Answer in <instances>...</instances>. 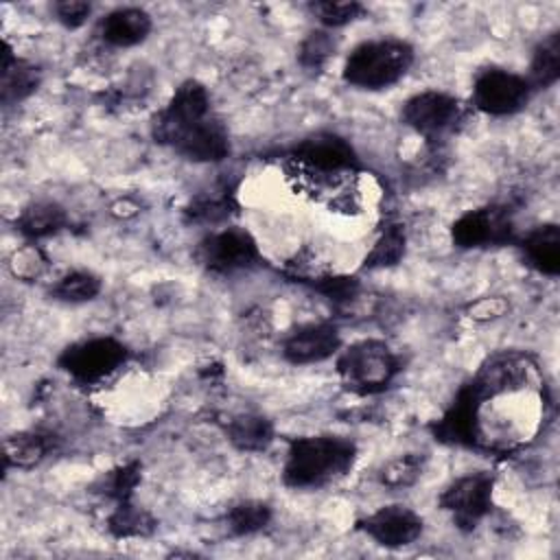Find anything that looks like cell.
Wrapping results in <instances>:
<instances>
[{
    "instance_id": "1",
    "label": "cell",
    "mask_w": 560,
    "mask_h": 560,
    "mask_svg": "<svg viewBox=\"0 0 560 560\" xmlns=\"http://www.w3.org/2000/svg\"><path fill=\"white\" fill-rule=\"evenodd\" d=\"M153 138L192 162H219L228 155L230 142L223 122L210 107L206 88L197 81L182 83L168 105L155 114Z\"/></svg>"
},
{
    "instance_id": "2",
    "label": "cell",
    "mask_w": 560,
    "mask_h": 560,
    "mask_svg": "<svg viewBox=\"0 0 560 560\" xmlns=\"http://www.w3.org/2000/svg\"><path fill=\"white\" fill-rule=\"evenodd\" d=\"M354 457L357 448L346 438H298L289 444L282 477L291 488H319L346 475L352 468Z\"/></svg>"
},
{
    "instance_id": "3",
    "label": "cell",
    "mask_w": 560,
    "mask_h": 560,
    "mask_svg": "<svg viewBox=\"0 0 560 560\" xmlns=\"http://www.w3.org/2000/svg\"><path fill=\"white\" fill-rule=\"evenodd\" d=\"M413 61V50L400 39L359 44L346 59V83L361 90H383L400 81Z\"/></svg>"
},
{
    "instance_id": "4",
    "label": "cell",
    "mask_w": 560,
    "mask_h": 560,
    "mask_svg": "<svg viewBox=\"0 0 560 560\" xmlns=\"http://www.w3.org/2000/svg\"><path fill=\"white\" fill-rule=\"evenodd\" d=\"M337 372L350 392L376 394L396 376L398 359L383 341L365 339L352 343L339 354Z\"/></svg>"
},
{
    "instance_id": "5",
    "label": "cell",
    "mask_w": 560,
    "mask_h": 560,
    "mask_svg": "<svg viewBox=\"0 0 560 560\" xmlns=\"http://www.w3.org/2000/svg\"><path fill=\"white\" fill-rule=\"evenodd\" d=\"M127 359V348L112 337H92L66 348L59 365L81 383H94L112 374Z\"/></svg>"
},
{
    "instance_id": "6",
    "label": "cell",
    "mask_w": 560,
    "mask_h": 560,
    "mask_svg": "<svg viewBox=\"0 0 560 560\" xmlns=\"http://www.w3.org/2000/svg\"><path fill=\"white\" fill-rule=\"evenodd\" d=\"M492 486L494 477L490 472L462 477L442 492L440 505L451 514L455 527L472 532L492 508Z\"/></svg>"
},
{
    "instance_id": "7",
    "label": "cell",
    "mask_w": 560,
    "mask_h": 560,
    "mask_svg": "<svg viewBox=\"0 0 560 560\" xmlns=\"http://www.w3.org/2000/svg\"><path fill=\"white\" fill-rule=\"evenodd\" d=\"M197 260L212 273H234L258 260V247L249 232L223 228L199 243Z\"/></svg>"
},
{
    "instance_id": "8",
    "label": "cell",
    "mask_w": 560,
    "mask_h": 560,
    "mask_svg": "<svg viewBox=\"0 0 560 560\" xmlns=\"http://www.w3.org/2000/svg\"><path fill=\"white\" fill-rule=\"evenodd\" d=\"M402 120L427 140H440L462 120V105L444 92H420L405 103Z\"/></svg>"
},
{
    "instance_id": "9",
    "label": "cell",
    "mask_w": 560,
    "mask_h": 560,
    "mask_svg": "<svg viewBox=\"0 0 560 560\" xmlns=\"http://www.w3.org/2000/svg\"><path fill=\"white\" fill-rule=\"evenodd\" d=\"M529 98V81L510 70L488 68L483 70L472 85V103L477 109L505 116L518 112Z\"/></svg>"
},
{
    "instance_id": "10",
    "label": "cell",
    "mask_w": 560,
    "mask_h": 560,
    "mask_svg": "<svg viewBox=\"0 0 560 560\" xmlns=\"http://www.w3.org/2000/svg\"><path fill=\"white\" fill-rule=\"evenodd\" d=\"M451 234L459 247L501 245L512 238V221L508 210L499 206H486L462 214L453 223Z\"/></svg>"
},
{
    "instance_id": "11",
    "label": "cell",
    "mask_w": 560,
    "mask_h": 560,
    "mask_svg": "<svg viewBox=\"0 0 560 560\" xmlns=\"http://www.w3.org/2000/svg\"><path fill=\"white\" fill-rule=\"evenodd\" d=\"M357 527L374 542L396 549L411 545L422 534V518L411 508L385 505L357 521Z\"/></svg>"
},
{
    "instance_id": "12",
    "label": "cell",
    "mask_w": 560,
    "mask_h": 560,
    "mask_svg": "<svg viewBox=\"0 0 560 560\" xmlns=\"http://www.w3.org/2000/svg\"><path fill=\"white\" fill-rule=\"evenodd\" d=\"M339 332L330 324H306L293 330L282 346L287 361L304 365L332 357L339 350Z\"/></svg>"
},
{
    "instance_id": "13",
    "label": "cell",
    "mask_w": 560,
    "mask_h": 560,
    "mask_svg": "<svg viewBox=\"0 0 560 560\" xmlns=\"http://www.w3.org/2000/svg\"><path fill=\"white\" fill-rule=\"evenodd\" d=\"M295 158L317 171H343L354 166L357 155L352 147L335 133H315L295 147Z\"/></svg>"
},
{
    "instance_id": "14",
    "label": "cell",
    "mask_w": 560,
    "mask_h": 560,
    "mask_svg": "<svg viewBox=\"0 0 560 560\" xmlns=\"http://www.w3.org/2000/svg\"><path fill=\"white\" fill-rule=\"evenodd\" d=\"M98 33H101L103 42H107L112 46H118V48L136 46L140 42H144L147 35L151 33V18L147 11L136 9V7L116 9L101 20Z\"/></svg>"
},
{
    "instance_id": "15",
    "label": "cell",
    "mask_w": 560,
    "mask_h": 560,
    "mask_svg": "<svg viewBox=\"0 0 560 560\" xmlns=\"http://www.w3.org/2000/svg\"><path fill=\"white\" fill-rule=\"evenodd\" d=\"M523 256L527 262L545 273V276H558L560 271V230L553 223L538 225L532 230L523 241Z\"/></svg>"
},
{
    "instance_id": "16",
    "label": "cell",
    "mask_w": 560,
    "mask_h": 560,
    "mask_svg": "<svg viewBox=\"0 0 560 560\" xmlns=\"http://www.w3.org/2000/svg\"><path fill=\"white\" fill-rule=\"evenodd\" d=\"M39 85V70L37 66L18 59L9 46H4L2 52V83H0V92H2V103L11 105V103H20L24 101L28 94H33Z\"/></svg>"
},
{
    "instance_id": "17",
    "label": "cell",
    "mask_w": 560,
    "mask_h": 560,
    "mask_svg": "<svg viewBox=\"0 0 560 560\" xmlns=\"http://www.w3.org/2000/svg\"><path fill=\"white\" fill-rule=\"evenodd\" d=\"M68 223L66 210L55 201H33L15 219L18 230L28 238H44L57 234Z\"/></svg>"
},
{
    "instance_id": "18",
    "label": "cell",
    "mask_w": 560,
    "mask_h": 560,
    "mask_svg": "<svg viewBox=\"0 0 560 560\" xmlns=\"http://www.w3.org/2000/svg\"><path fill=\"white\" fill-rule=\"evenodd\" d=\"M52 448L50 435H44L39 431H22L15 435H9L4 440V468H31L37 462L46 457V453Z\"/></svg>"
},
{
    "instance_id": "19",
    "label": "cell",
    "mask_w": 560,
    "mask_h": 560,
    "mask_svg": "<svg viewBox=\"0 0 560 560\" xmlns=\"http://www.w3.org/2000/svg\"><path fill=\"white\" fill-rule=\"evenodd\" d=\"M225 433H228L230 442L241 451H262L273 440L271 422L262 416H256V413L234 416L228 422Z\"/></svg>"
},
{
    "instance_id": "20",
    "label": "cell",
    "mask_w": 560,
    "mask_h": 560,
    "mask_svg": "<svg viewBox=\"0 0 560 560\" xmlns=\"http://www.w3.org/2000/svg\"><path fill=\"white\" fill-rule=\"evenodd\" d=\"M532 83L538 88H549L560 77V33L545 37L534 50L532 59Z\"/></svg>"
},
{
    "instance_id": "21",
    "label": "cell",
    "mask_w": 560,
    "mask_h": 560,
    "mask_svg": "<svg viewBox=\"0 0 560 560\" xmlns=\"http://www.w3.org/2000/svg\"><path fill=\"white\" fill-rule=\"evenodd\" d=\"M271 518V510L262 501H241L232 505L225 514L228 529L234 536H249L260 532Z\"/></svg>"
},
{
    "instance_id": "22",
    "label": "cell",
    "mask_w": 560,
    "mask_h": 560,
    "mask_svg": "<svg viewBox=\"0 0 560 560\" xmlns=\"http://www.w3.org/2000/svg\"><path fill=\"white\" fill-rule=\"evenodd\" d=\"M405 254V232L398 223H387L365 256V267L383 269L396 265Z\"/></svg>"
},
{
    "instance_id": "23",
    "label": "cell",
    "mask_w": 560,
    "mask_h": 560,
    "mask_svg": "<svg viewBox=\"0 0 560 560\" xmlns=\"http://www.w3.org/2000/svg\"><path fill=\"white\" fill-rule=\"evenodd\" d=\"M109 532L118 538L127 536H147L153 529V518L127 501H118V508L109 516Z\"/></svg>"
},
{
    "instance_id": "24",
    "label": "cell",
    "mask_w": 560,
    "mask_h": 560,
    "mask_svg": "<svg viewBox=\"0 0 560 560\" xmlns=\"http://www.w3.org/2000/svg\"><path fill=\"white\" fill-rule=\"evenodd\" d=\"M101 291V280L90 271H70L52 287V298L61 302H88Z\"/></svg>"
},
{
    "instance_id": "25",
    "label": "cell",
    "mask_w": 560,
    "mask_h": 560,
    "mask_svg": "<svg viewBox=\"0 0 560 560\" xmlns=\"http://www.w3.org/2000/svg\"><path fill=\"white\" fill-rule=\"evenodd\" d=\"M422 470H424V455L407 453L387 462L378 472V481L387 488H407L418 481Z\"/></svg>"
},
{
    "instance_id": "26",
    "label": "cell",
    "mask_w": 560,
    "mask_h": 560,
    "mask_svg": "<svg viewBox=\"0 0 560 560\" xmlns=\"http://www.w3.org/2000/svg\"><path fill=\"white\" fill-rule=\"evenodd\" d=\"M230 208H232V197L225 190H219V192L197 197L186 208V214L190 217V221H197V223H217L230 214Z\"/></svg>"
},
{
    "instance_id": "27",
    "label": "cell",
    "mask_w": 560,
    "mask_h": 560,
    "mask_svg": "<svg viewBox=\"0 0 560 560\" xmlns=\"http://www.w3.org/2000/svg\"><path fill=\"white\" fill-rule=\"evenodd\" d=\"M335 44L324 31H313L300 46V63L308 70H319L330 57Z\"/></svg>"
},
{
    "instance_id": "28",
    "label": "cell",
    "mask_w": 560,
    "mask_h": 560,
    "mask_svg": "<svg viewBox=\"0 0 560 560\" xmlns=\"http://www.w3.org/2000/svg\"><path fill=\"white\" fill-rule=\"evenodd\" d=\"M311 9L324 26H343V24L357 20V15L363 11V7L359 2H330V0L315 2Z\"/></svg>"
},
{
    "instance_id": "29",
    "label": "cell",
    "mask_w": 560,
    "mask_h": 560,
    "mask_svg": "<svg viewBox=\"0 0 560 560\" xmlns=\"http://www.w3.org/2000/svg\"><path fill=\"white\" fill-rule=\"evenodd\" d=\"M11 273L22 280H35L46 269V258L35 245H26L22 249H15L9 260Z\"/></svg>"
},
{
    "instance_id": "30",
    "label": "cell",
    "mask_w": 560,
    "mask_h": 560,
    "mask_svg": "<svg viewBox=\"0 0 560 560\" xmlns=\"http://www.w3.org/2000/svg\"><path fill=\"white\" fill-rule=\"evenodd\" d=\"M140 479V466L138 464H127V466H120L118 470L112 472V477L107 479L105 483V492L109 497H114L116 501H127L136 488Z\"/></svg>"
},
{
    "instance_id": "31",
    "label": "cell",
    "mask_w": 560,
    "mask_h": 560,
    "mask_svg": "<svg viewBox=\"0 0 560 560\" xmlns=\"http://www.w3.org/2000/svg\"><path fill=\"white\" fill-rule=\"evenodd\" d=\"M90 11H92V7L88 2H81V0H66V2L55 4L57 20L68 28L81 26L85 22V18L90 15Z\"/></svg>"
},
{
    "instance_id": "32",
    "label": "cell",
    "mask_w": 560,
    "mask_h": 560,
    "mask_svg": "<svg viewBox=\"0 0 560 560\" xmlns=\"http://www.w3.org/2000/svg\"><path fill=\"white\" fill-rule=\"evenodd\" d=\"M508 308H510V304H508L503 298L494 295V298H481V300H477L475 304H470V306H468V315H470L472 319L488 322V319L501 317Z\"/></svg>"
}]
</instances>
